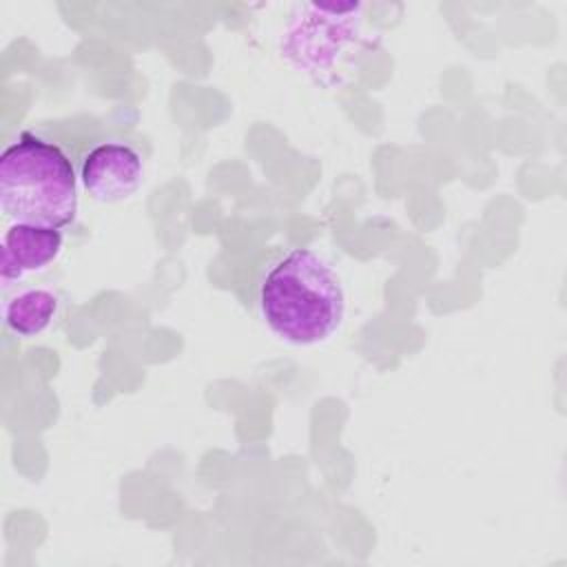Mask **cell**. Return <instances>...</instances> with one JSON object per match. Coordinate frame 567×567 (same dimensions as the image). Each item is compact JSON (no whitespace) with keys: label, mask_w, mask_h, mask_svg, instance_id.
I'll use <instances>...</instances> for the list:
<instances>
[{"label":"cell","mask_w":567,"mask_h":567,"mask_svg":"<svg viewBox=\"0 0 567 567\" xmlns=\"http://www.w3.org/2000/svg\"><path fill=\"white\" fill-rule=\"evenodd\" d=\"M259 312L279 339L312 346L341 326L346 295L323 257L310 248H292L261 279Z\"/></svg>","instance_id":"1"},{"label":"cell","mask_w":567,"mask_h":567,"mask_svg":"<svg viewBox=\"0 0 567 567\" xmlns=\"http://www.w3.org/2000/svg\"><path fill=\"white\" fill-rule=\"evenodd\" d=\"M0 208L13 224L64 228L78 213V177L53 142L22 133L0 157Z\"/></svg>","instance_id":"2"},{"label":"cell","mask_w":567,"mask_h":567,"mask_svg":"<svg viewBox=\"0 0 567 567\" xmlns=\"http://www.w3.org/2000/svg\"><path fill=\"white\" fill-rule=\"evenodd\" d=\"M82 184L97 202H120L133 195L142 182V157L120 142H104L82 159Z\"/></svg>","instance_id":"3"},{"label":"cell","mask_w":567,"mask_h":567,"mask_svg":"<svg viewBox=\"0 0 567 567\" xmlns=\"http://www.w3.org/2000/svg\"><path fill=\"white\" fill-rule=\"evenodd\" d=\"M62 250V233L55 228H40L27 224H11L2 239L0 277L9 286L27 272L47 268Z\"/></svg>","instance_id":"4"},{"label":"cell","mask_w":567,"mask_h":567,"mask_svg":"<svg viewBox=\"0 0 567 567\" xmlns=\"http://www.w3.org/2000/svg\"><path fill=\"white\" fill-rule=\"evenodd\" d=\"M58 312V297L44 288H31L4 303V326L18 337H35L49 328Z\"/></svg>","instance_id":"5"}]
</instances>
